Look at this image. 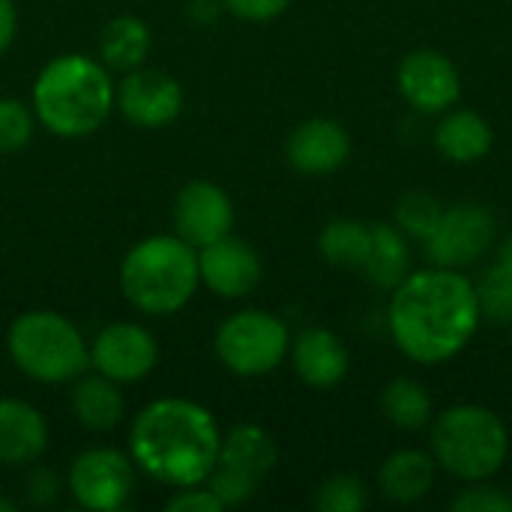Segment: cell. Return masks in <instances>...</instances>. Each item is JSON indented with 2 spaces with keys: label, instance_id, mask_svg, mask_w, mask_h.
<instances>
[{
  "label": "cell",
  "instance_id": "cell-1",
  "mask_svg": "<svg viewBox=\"0 0 512 512\" xmlns=\"http://www.w3.org/2000/svg\"><path fill=\"white\" fill-rule=\"evenodd\" d=\"M483 324L477 285L462 270H411L390 297L387 327L396 348L420 363L441 366L459 357Z\"/></svg>",
  "mask_w": 512,
  "mask_h": 512
},
{
  "label": "cell",
  "instance_id": "cell-2",
  "mask_svg": "<svg viewBox=\"0 0 512 512\" xmlns=\"http://www.w3.org/2000/svg\"><path fill=\"white\" fill-rule=\"evenodd\" d=\"M222 429L216 417L183 396L156 399L129 426V456L150 480L183 489L201 486L219 462Z\"/></svg>",
  "mask_w": 512,
  "mask_h": 512
},
{
  "label": "cell",
  "instance_id": "cell-3",
  "mask_svg": "<svg viewBox=\"0 0 512 512\" xmlns=\"http://www.w3.org/2000/svg\"><path fill=\"white\" fill-rule=\"evenodd\" d=\"M114 78L90 54H60L33 81V114L57 138H87L114 111Z\"/></svg>",
  "mask_w": 512,
  "mask_h": 512
},
{
  "label": "cell",
  "instance_id": "cell-4",
  "mask_svg": "<svg viewBox=\"0 0 512 512\" xmlns=\"http://www.w3.org/2000/svg\"><path fill=\"white\" fill-rule=\"evenodd\" d=\"M198 288V249L177 234L144 237L123 255L120 291L144 315H174L192 303Z\"/></svg>",
  "mask_w": 512,
  "mask_h": 512
},
{
  "label": "cell",
  "instance_id": "cell-5",
  "mask_svg": "<svg viewBox=\"0 0 512 512\" xmlns=\"http://www.w3.org/2000/svg\"><path fill=\"white\" fill-rule=\"evenodd\" d=\"M432 456L462 483L492 480L510 456L507 423L486 405H453L432 417Z\"/></svg>",
  "mask_w": 512,
  "mask_h": 512
},
{
  "label": "cell",
  "instance_id": "cell-6",
  "mask_svg": "<svg viewBox=\"0 0 512 512\" xmlns=\"http://www.w3.org/2000/svg\"><path fill=\"white\" fill-rule=\"evenodd\" d=\"M9 360L36 384H72L90 369V342L60 312H21L6 333Z\"/></svg>",
  "mask_w": 512,
  "mask_h": 512
},
{
  "label": "cell",
  "instance_id": "cell-7",
  "mask_svg": "<svg viewBox=\"0 0 512 512\" xmlns=\"http://www.w3.org/2000/svg\"><path fill=\"white\" fill-rule=\"evenodd\" d=\"M219 363L240 378H264L282 366L291 348L288 324L267 309H240L216 330Z\"/></svg>",
  "mask_w": 512,
  "mask_h": 512
},
{
  "label": "cell",
  "instance_id": "cell-8",
  "mask_svg": "<svg viewBox=\"0 0 512 512\" xmlns=\"http://www.w3.org/2000/svg\"><path fill=\"white\" fill-rule=\"evenodd\" d=\"M135 462L114 447H90L78 453L66 471V489L75 504L90 512H120L135 495Z\"/></svg>",
  "mask_w": 512,
  "mask_h": 512
},
{
  "label": "cell",
  "instance_id": "cell-9",
  "mask_svg": "<svg viewBox=\"0 0 512 512\" xmlns=\"http://www.w3.org/2000/svg\"><path fill=\"white\" fill-rule=\"evenodd\" d=\"M498 222L495 213L480 201H459L453 207H444L438 228L423 243L426 258L435 267L447 270H465L477 264L495 243Z\"/></svg>",
  "mask_w": 512,
  "mask_h": 512
},
{
  "label": "cell",
  "instance_id": "cell-10",
  "mask_svg": "<svg viewBox=\"0 0 512 512\" xmlns=\"http://www.w3.org/2000/svg\"><path fill=\"white\" fill-rule=\"evenodd\" d=\"M159 363V342L144 324H105L90 342V369L123 384L144 381Z\"/></svg>",
  "mask_w": 512,
  "mask_h": 512
},
{
  "label": "cell",
  "instance_id": "cell-11",
  "mask_svg": "<svg viewBox=\"0 0 512 512\" xmlns=\"http://www.w3.org/2000/svg\"><path fill=\"white\" fill-rule=\"evenodd\" d=\"M396 84L405 102L420 114H444L462 99L456 63L435 48H414L399 60Z\"/></svg>",
  "mask_w": 512,
  "mask_h": 512
},
{
  "label": "cell",
  "instance_id": "cell-12",
  "mask_svg": "<svg viewBox=\"0 0 512 512\" xmlns=\"http://www.w3.org/2000/svg\"><path fill=\"white\" fill-rule=\"evenodd\" d=\"M183 99V87L174 75L147 66L126 72L114 87V108L138 129H162L174 123L183 111Z\"/></svg>",
  "mask_w": 512,
  "mask_h": 512
},
{
  "label": "cell",
  "instance_id": "cell-13",
  "mask_svg": "<svg viewBox=\"0 0 512 512\" xmlns=\"http://www.w3.org/2000/svg\"><path fill=\"white\" fill-rule=\"evenodd\" d=\"M174 234L189 246L201 249L231 234L234 201L213 180H189L174 198Z\"/></svg>",
  "mask_w": 512,
  "mask_h": 512
},
{
  "label": "cell",
  "instance_id": "cell-14",
  "mask_svg": "<svg viewBox=\"0 0 512 512\" xmlns=\"http://www.w3.org/2000/svg\"><path fill=\"white\" fill-rule=\"evenodd\" d=\"M198 273H201V285L210 288L216 297L240 300L258 288L264 267L252 243L228 234L198 249Z\"/></svg>",
  "mask_w": 512,
  "mask_h": 512
},
{
  "label": "cell",
  "instance_id": "cell-15",
  "mask_svg": "<svg viewBox=\"0 0 512 512\" xmlns=\"http://www.w3.org/2000/svg\"><path fill=\"white\" fill-rule=\"evenodd\" d=\"M285 156L294 171L306 177H327L348 162L351 135L333 117H312V120H303L288 135Z\"/></svg>",
  "mask_w": 512,
  "mask_h": 512
},
{
  "label": "cell",
  "instance_id": "cell-16",
  "mask_svg": "<svg viewBox=\"0 0 512 512\" xmlns=\"http://www.w3.org/2000/svg\"><path fill=\"white\" fill-rule=\"evenodd\" d=\"M291 366L297 378L315 390L339 387L351 369V354L345 342L327 327H306L291 339Z\"/></svg>",
  "mask_w": 512,
  "mask_h": 512
},
{
  "label": "cell",
  "instance_id": "cell-17",
  "mask_svg": "<svg viewBox=\"0 0 512 512\" xmlns=\"http://www.w3.org/2000/svg\"><path fill=\"white\" fill-rule=\"evenodd\" d=\"M48 450V420L24 399H0V465H33Z\"/></svg>",
  "mask_w": 512,
  "mask_h": 512
},
{
  "label": "cell",
  "instance_id": "cell-18",
  "mask_svg": "<svg viewBox=\"0 0 512 512\" xmlns=\"http://www.w3.org/2000/svg\"><path fill=\"white\" fill-rule=\"evenodd\" d=\"M492 144H495L492 123L471 108H450L441 114L435 126V150L456 165H474L486 159Z\"/></svg>",
  "mask_w": 512,
  "mask_h": 512
},
{
  "label": "cell",
  "instance_id": "cell-19",
  "mask_svg": "<svg viewBox=\"0 0 512 512\" xmlns=\"http://www.w3.org/2000/svg\"><path fill=\"white\" fill-rule=\"evenodd\" d=\"M435 474H438V462L432 453H423L414 447L396 450L384 459L378 471V489L390 504L411 507L432 492Z\"/></svg>",
  "mask_w": 512,
  "mask_h": 512
},
{
  "label": "cell",
  "instance_id": "cell-20",
  "mask_svg": "<svg viewBox=\"0 0 512 512\" xmlns=\"http://www.w3.org/2000/svg\"><path fill=\"white\" fill-rule=\"evenodd\" d=\"M69 405L75 420L96 435H105L111 429H117L123 423L126 414V402L120 393V384L99 375L96 369L87 375H78L72 381V393H69Z\"/></svg>",
  "mask_w": 512,
  "mask_h": 512
},
{
  "label": "cell",
  "instance_id": "cell-21",
  "mask_svg": "<svg viewBox=\"0 0 512 512\" xmlns=\"http://www.w3.org/2000/svg\"><path fill=\"white\" fill-rule=\"evenodd\" d=\"M360 273L375 288L393 291L411 273V240L393 222H375L369 255Z\"/></svg>",
  "mask_w": 512,
  "mask_h": 512
},
{
  "label": "cell",
  "instance_id": "cell-22",
  "mask_svg": "<svg viewBox=\"0 0 512 512\" xmlns=\"http://www.w3.org/2000/svg\"><path fill=\"white\" fill-rule=\"evenodd\" d=\"M276 462H279V447L264 426L240 423L228 435H222L219 465H228L255 480H264L276 468Z\"/></svg>",
  "mask_w": 512,
  "mask_h": 512
},
{
  "label": "cell",
  "instance_id": "cell-23",
  "mask_svg": "<svg viewBox=\"0 0 512 512\" xmlns=\"http://www.w3.org/2000/svg\"><path fill=\"white\" fill-rule=\"evenodd\" d=\"M150 54V27L135 15H117L102 27L99 36V60L108 72H132L144 66Z\"/></svg>",
  "mask_w": 512,
  "mask_h": 512
},
{
  "label": "cell",
  "instance_id": "cell-24",
  "mask_svg": "<svg viewBox=\"0 0 512 512\" xmlns=\"http://www.w3.org/2000/svg\"><path fill=\"white\" fill-rule=\"evenodd\" d=\"M372 243V225L360 219H333L318 234V252L330 267L339 270H363Z\"/></svg>",
  "mask_w": 512,
  "mask_h": 512
},
{
  "label": "cell",
  "instance_id": "cell-25",
  "mask_svg": "<svg viewBox=\"0 0 512 512\" xmlns=\"http://www.w3.org/2000/svg\"><path fill=\"white\" fill-rule=\"evenodd\" d=\"M381 411L387 423L402 432H420L435 417L429 390L414 378H393L381 393Z\"/></svg>",
  "mask_w": 512,
  "mask_h": 512
},
{
  "label": "cell",
  "instance_id": "cell-26",
  "mask_svg": "<svg viewBox=\"0 0 512 512\" xmlns=\"http://www.w3.org/2000/svg\"><path fill=\"white\" fill-rule=\"evenodd\" d=\"M441 213H444V204H441L432 192H426V189H408V192L396 201L393 225H396L408 240L426 243V240L432 237V231L438 228Z\"/></svg>",
  "mask_w": 512,
  "mask_h": 512
},
{
  "label": "cell",
  "instance_id": "cell-27",
  "mask_svg": "<svg viewBox=\"0 0 512 512\" xmlns=\"http://www.w3.org/2000/svg\"><path fill=\"white\" fill-rule=\"evenodd\" d=\"M369 507V489L354 474H333L315 492V510L321 512H363Z\"/></svg>",
  "mask_w": 512,
  "mask_h": 512
},
{
  "label": "cell",
  "instance_id": "cell-28",
  "mask_svg": "<svg viewBox=\"0 0 512 512\" xmlns=\"http://www.w3.org/2000/svg\"><path fill=\"white\" fill-rule=\"evenodd\" d=\"M36 114L33 105L15 99V96H0V153H18L33 141L36 132Z\"/></svg>",
  "mask_w": 512,
  "mask_h": 512
},
{
  "label": "cell",
  "instance_id": "cell-29",
  "mask_svg": "<svg viewBox=\"0 0 512 512\" xmlns=\"http://www.w3.org/2000/svg\"><path fill=\"white\" fill-rule=\"evenodd\" d=\"M477 297H480V312L483 318H489L492 324L510 327L512 324V276L504 273L501 267L492 264V270L480 279L477 285Z\"/></svg>",
  "mask_w": 512,
  "mask_h": 512
},
{
  "label": "cell",
  "instance_id": "cell-30",
  "mask_svg": "<svg viewBox=\"0 0 512 512\" xmlns=\"http://www.w3.org/2000/svg\"><path fill=\"white\" fill-rule=\"evenodd\" d=\"M258 483H261V480H255V477H249V474H243V471H237V468L219 465V462H216V468L210 471V477L204 480V486L219 498V504H222L225 510H228V507L246 504V501L258 492Z\"/></svg>",
  "mask_w": 512,
  "mask_h": 512
},
{
  "label": "cell",
  "instance_id": "cell-31",
  "mask_svg": "<svg viewBox=\"0 0 512 512\" xmlns=\"http://www.w3.org/2000/svg\"><path fill=\"white\" fill-rule=\"evenodd\" d=\"M453 512H512V495L501 486H492L489 480L465 483L459 495L450 501Z\"/></svg>",
  "mask_w": 512,
  "mask_h": 512
},
{
  "label": "cell",
  "instance_id": "cell-32",
  "mask_svg": "<svg viewBox=\"0 0 512 512\" xmlns=\"http://www.w3.org/2000/svg\"><path fill=\"white\" fill-rule=\"evenodd\" d=\"M168 512H222L225 507L219 504V498L201 483V486H183L177 489L168 501H165Z\"/></svg>",
  "mask_w": 512,
  "mask_h": 512
},
{
  "label": "cell",
  "instance_id": "cell-33",
  "mask_svg": "<svg viewBox=\"0 0 512 512\" xmlns=\"http://www.w3.org/2000/svg\"><path fill=\"white\" fill-rule=\"evenodd\" d=\"M291 6V0H222V9L240 21H273L279 18L285 9Z\"/></svg>",
  "mask_w": 512,
  "mask_h": 512
},
{
  "label": "cell",
  "instance_id": "cell-34",
  "mask_svg": "<svg viewBox=\"0 0 512 512\" xmlns=\"http://www.w3.org/2000/svg\"><path fill=\"white\" fill-rule=\"evenodd\" d=\"M27 486H30V501L33 504H51L57 498V477L51 471H33L27 477Z\"/></svg>",
  "mask_w": 512,
  "mask_h": 512
},
{
  "label": "cell",
  "instance_id": "cell-35",
  "mask_svg": "<svg viewBox=\"0 0 512 512\" xmlns=\"http://www.w3.org/2000/svg\"><path fill=\"white\" fill-rule=\"evenodd\" d=\"M18 33V12H15V0H0V54L12 45Z\"/></svg>",
  "mask_w": 512,
  "mask_h": 512
},
{
  "label": "cell",
  "instance_id": "cell-36",
  "mask_svg": "<svg viewBox=\"0 0 512 512\" xmlns=\"http://www.w3.org/2000/svg\"><path fill=\"white\" fill-rule=\"evenodd\" d=\"M222 9V0H189V18L198 21V24H210L219 18Z\"/></svg>",
  "mask_w": 512,
  "mask_h": 512
},
{
  "label": "cell",
  "instance_id": "cell-37",
  "mask_svg": "<svg viewBox=\"0 0 512 512\" xmlns=\"http://www.w3.org/2000/svg\"><path fill=\"white\" fill-rule=\"evenodd\" d=\"M495 267H501L504 273L512 276V234L498 246V258H495Z\"/></svg>",
  "mask_w": 512,
  "mask_h": 512
},
{
  "label": "cell",
  "instance_id": "cell-38",
  "mask_svg": "<svg viewBox=\"0 0 512 512\" xmlns=\"http://www.w3.org/2000/svg\"><path fill=\"white\" fill-rule=\"evenodd\" d=\"M18 510V504H15V501H9V498H3V495H0V512H15Z\"/></svg>",
  "mask_w": 512,
  "mask_h": 512
}]
</instances>
